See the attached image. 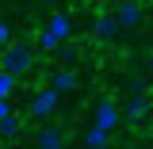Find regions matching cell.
Listing matches in <instances>:
<instances>
[{"label": "cell", "mask_w": 153, "mask_h": 149, "mask_svg": "<svg viewBox=\"0 0 153 149\" xmlns=\"http://www.w3.org/2000/svg\"><path fill=\"white\" fill-rule=\"evenodd\" d=\"M69 38H73V16H69V12H54V16L46 19V27L38 31L35 46L42 50V54H57L61 42H69Z\"/></svg>", "instance_id": "cell-1"}, {"label": "cell", "mask_w": 153, "mask_h": 149, "mask_svg": "<svg viewBox=\"0 0 153 149\" xmlns=\"http://www.w3.org/2000/svg\"><path fill=\"white\" fill-rule=\"evenodd\" d=\"M0 69H8V73H16L23 80V76L35 69V46L31 42H12L4 50V57H0Z\"/></svg>", "instance_id": "cell-2"}, {"label": "cell", "mask_w": 153, "mask_h": 149, "mask_svg": "<svg viewBox=\"0 0 153 149\" xmlns=\"http://www.w3.org/2000/svg\"><path fill=\"white\" fill-rule=\"evenodd\" d=\"M57 103H61V92H57L54 84H46V88H38L35 99H31V119H50V115L57 111Z\"/></svg>", "instance_id": "cell-3"}, {"label": "cell", "mask_w": 153, "mask_h": 149, "mask_svg": "<svg viewBox=\"0 0 153 149\" xmlns=\"http://www.w3.org/2000/svg\"><path fill=\"white\" fill-rule=\"evenodd\" d=\"M92 122H96V126H103V130H111V134H115V126L123 122V107H119L115 99H107V96H103V99H96Z\"/></svg>", "instance_id": "cell-4"}, {"label": "cell", "mask_w": 153, "mask_h": 149, "mask_svg": "<svg viewBox=\"0 0 153 149\" xmlns=\"http://www.w3.org/2000/svg\"><path fill=\"white\" fill-rule=\"evenodd\" d=\"M115 19H119V27H123V31H134V27H142L146 12H142V4H138V0H123V4L115 8Z\"/></svg>", "instance_id": "cell-5"}, {"label": "cell", "mask_w": 153, "mask_h": 149, "mask_svg": "<svg viewBox=\"0 0 153 149\" xmlns=\"http://www.w3.org/2000/svg\"><path fill=\"white\" fill-rule=\"evenodd\" d=\"M35 149H65V130L61 126H50V122H42L35 134Z\"/></svg>", "instance_id": "cell-6"}, {"label": "cell", "mask_w": 153, "mask_h": 149, "mask_svg": "<svg viewBox=\"0 0 153 149\" xmlns=\"http://www.w3.org/2000/svg\"><path fill=\"white\" fill-rule=\"evenodd\" d=\"M146 119H149V96H142V92H138L130 103L123 107V122H130V126H142Z\"/></svg>", "instance_id": "cell-7"}, {"label": "cell", "mask_w": 153, "mask_h": 149, "mask_svg": "<svg viewBox=\"0 0 153 149\" xmlns=\"http://www.w3.org/2000/svg\"><path fill=\"white\" fill-rule=\"evenodd\" d=\"M119 31H123V27H119L115 12H111V16H96V19H92V35H96V42H115V38H119Z\"/></svg>", "instance_id": "cell-8"}, {"label": "cell", "mask_w": 153, "mask_h": 149, "mask_svg": "<svg viewBox=\"0 0 153 149\" xmlns=\"http://www.w3.org/2000/svg\"><path fill=\"white\" fill-rule=\"evenodd\" d=\"M50 84H54L57 92L65 96V92H76V88H80V76H76V69H73V65H61V69L50 76Z\"/></svg>", "instance_id": "cell-9"}, {"label": "cell", "mask_w": 153, "mask_h": 149, "mask_svg": "<svg viewBox=\"0 0 153 149\" xmlns=\"http://www.w3.org/2000/svg\"><path fill=\"white\" fill-rule=\"evenodd\" d=\"M107 142H111V130H103L96 122L84 130V149H107Z\"/></svg>", "instance_id": "cell-10"}, {"label": "cell", "mask_w": 153, "mask_h": 149, "mask_svg": "<svg viewBox=\"0 0 153 149\" xmlns=\"http://www.w3.org/2000/svg\"><path fill=\"white\" fill-rule=\"evenodd\" d=\"M16 84H19V76H16V73L0 69V99H12V92H16Z\"/></svg>", "instance_id": "cell-11"}, {"label": "cell", "mask_w": 153, "mask_h": 149, "mask_svg": "<svg viewBox=\"0 0 153 149\" xmlns=\"http://www.w3.org/2000/svg\"><path fill=\"white\" fill-rule=\"evenodd\" d=\"M57 57H61V65H73V61H76V42H73V38H69V42H61Z\"/></svg>", "instance_id": "cell-12"}, {"label": "cell", "mask_w": 153, "mask_h": 149, "mask_svg": "<svg viewBox=\"0 0 153 149\" xmlns=\"http://www.w3.org/2000/svg\"><path fill=\"white\" fill-rule=\"evenodd\" d=\"M16 134H19V119H16V115H8V119L0 122V138H16Z\"/></svg>", "instance_id": "cell-13"}, {"label": "cell", "mask_w": 153, "mask_h": 149, "mask_svg": "<svg viewBox=\"0 0 153 149\" xmlns=\"http://www.w3.org/2000/svg\"><path fill=\"white\" fill-rule=\"evenodd\" d=\"M8 46H12V23L0 19V50H8Z\"/></svg>", "instance_id": "cell-14"}, {"label": "cell", "mask_w": 153, "mask_h": 149, "mask_svg": "<svg viewBox=\"0 0 153 149\" xmlns=\"http://www.w3.org/2000/svg\"><path fill=\"white\" fill-rule=\"evenodd\" d=\"M8 115H12V99H0V122H4Z\"/></svg>", "instance_id": "cell-15"}, {"label": "cell", "mask_w": 153, "mask_h": 149, "mask_svg": "<svg viewBox=\"0 0 153 149\" xmlns=\"http://www.w3.org/2000/svg\"><path fill=\"white\" fill-rule=\"evenodd\" d=\"M146 69H149V73H153V54H149V61H146Z\"/></svg>", "instance_id": "cell-16"}, {"label": "cell", "mask_w": 153, "mask_h": 149, "mask_svg": "<svg viewBox=\"0 0 153 149\" xmlns=\"http://www.w3.org/2000/svg\"><path fill=\"white\" fill-rule=\"evenodd\" d=\"M42 4H57V0H42Z\"/></svg>", "instance_id": "cell-17"}]
</instances>
